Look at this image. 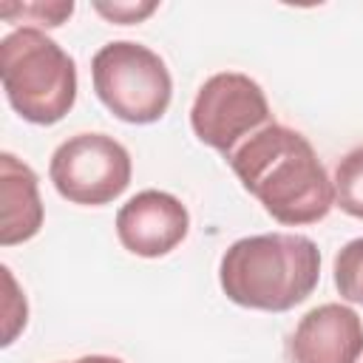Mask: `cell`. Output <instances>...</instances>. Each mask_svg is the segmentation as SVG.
<instances>
[{"mask_svg": "<svg viewBox=\"0 0 363 363\" xmlns=\"http://www.w3.org/2000/svg\"><path fill=\"white\" fill-rule=\"evenodd\" d=\"M190 233L187 207L164 190H142L116 213L119 244L139 258H162Z\"/></svg>", "mask_w": 363, "mask_h": 363, "instance_id": "7", "label": "cell"}, {"mask_svg": "<svg viewBox=\"0 0 363 363\" xmlns=\"http://www.w3.org/2000/svg\"><path fill=\"white\" fill-rule=\"evenodd\" d=\"M0 244H23L34 238L43 227V201L37 187V173L20 162L14 153H0Z\"/></svg>", "mask_w": 363, "mask_h": 363, "instance_id": "9", "label": "cell"}, {"mask_svg": "<svg viewBox=\"0 0 363 363\" xmlns=\"http://www.w3.org/2000/svg\"><path fill=\"white\" fill-rule=\"evenodd\" d=\"M91 79L99 102L122 122H159L173 99V79L164 60L133 40L102 45L91 60Z\"/></svg>", "mask_w": 363, "mask_h": 363, "instance_id": "4", "label": "cell"}, {"mask_svg": "<svg viewBox=\"0 0 363 363\" xmlns=\"http://www.w3.org/2000/svg\"><path fill=\"white\" fill-rule=\"evenodd\" d=\"M363 354V320L352 306L320 303L309 309L292 337V363H357Z\"/></svg>", "mask_w": 363, "mask_h": 363, "instance_id": "8", "label": "cell"}, {"mask_svg": "<svg viewBox=\"0 0 363 363\" xmlns=\"http://www.w3.org/2000/svg\"><path fill=\"white\" fill-rule=\"evenodd\" d=\"M272 122L264 88L241 71H221L204 79L190 108L193 133L224 159Z\"/></svg>", "mask_w": 363, "mask_h": 363, "instance_id": "5", "label": "cell"}, {"mask_svg": "<svg viewBox=\"0 0 363 363\" xmlns=\"http://www.w3.org/2000/svg\"><path fill=\"white\" fill-rule=\"evenodd\" d=\"M335 204L354 216L363 218V145L352 147L335 167Z\"/></svg>", "mask_w": 363, "mask_h": 363, "instance_id": "10", "label": "cell"}, {"mask_svg": "<svg viewBox=\"0 0 363 363\" xmlns=\"http://www.w3.org/2000/svg\"><path fill=\"white\" fill-rule=\"evenodd\" d=\"M20 14L23 20L31 17V23L54 28V26H62V20L74 14V3L71 0L68 3H31V6H20Z\"/></svg>", "mask_w": 363, "mask_h": 363, "instance_id": "13", "label": "cell"}, {"mask_svg": "<svg viewBox=\"0 0 363 363\" xmlns=\"http://www.w3.org/2000/svg\"><path fill=\"white\" fill-rule=\"evenodd\" d=\"M65 363H68V360H65ZM71 363H125V360L111 357V354H85V357H77V360H71Z\"/></svg>", "mask_w": 363, "mask_h": 363, "instance_id": "14", "label": "cell"}, {"mask_svg": "<svg viewBox=\"0 0 363 363\" xmlns=\"http://www.w3.org/2000/svg\"><path fill=\"white\" fill-rule=\"evenodd\" d=\"M94 9L116 26H130V23L150 17L159 6L156 3H94Z\"/></svg>", "mask_w": 363, "mask_h": 363, "instance_id": "12", "label": "cell"}, {"mask_svg": "<svg viewBox=\"0 0 363 363\" xmlns=\"http://www.w3.org/2000/svg\"><path fill=\"white\" fill-rule=\"evenodd\" d=\"M320 281V250L298 233H264L233 241L218 264L224 295L247 309L286 312Z\"/></svg>", "mask_w": 363, "mask_h": 363, "instance_id": "2", "label": "cell"}, {"mask_svg": "<svg viewBox=\"0 0 363 363\" xmlns=\"http://www.w3.org/2000/svg\"><path fill=\"white\" fill-rule=\"evenodd\" d=\"M227 164L250 196L281 224H315L335 207V184L309 139L286 125H267L241 142Z\"/></svg>", "mask_w": 363, "mask_h": 363, "instance_id": "1", "label": "cell"}, {"mask_svg": "<svg viewBox=\"0 0 363 363\" xmlns=\"http://www.w3.org/2000/svg\"><path fill=\"white\" fill-rule=\"evenodd\" d=\"M130 153L108 133L68 136L48 162V179L71 204L102 207L119 199L130 184Z\"/></svg>", "mask_w": 363, "mask_h": 363, "instance_id": "6", "label": "cell"}, {"mask_svg": "<svg viewBox=\"0 0 363 363\" xmlns=\"http://www.w3.org/2000/svg\"><path fill=\"white\" fill-rule=\"evenodd\" d=\"M335 286L340 298L363 303V238H352L335 255Z\"/></svg>", "mask_w": 363, "mask_h": 363, "instance_id": "11", "label": "cell"}, {"mask_svg": "<svg viewBox=\"0 0 363 363\" xmlns=\"http://www.w3.org/2000/svg\"><path fill=\"white\" fill-rule=\"evenodd\" d=\"M0 79L9 105L31 125H54L77 102L74 57L31 26L0 40Z\"/></svg>", "mask_w": 363, "mask_h": 363, "instance_id": "3", "label": "cell"}]
</instances>
